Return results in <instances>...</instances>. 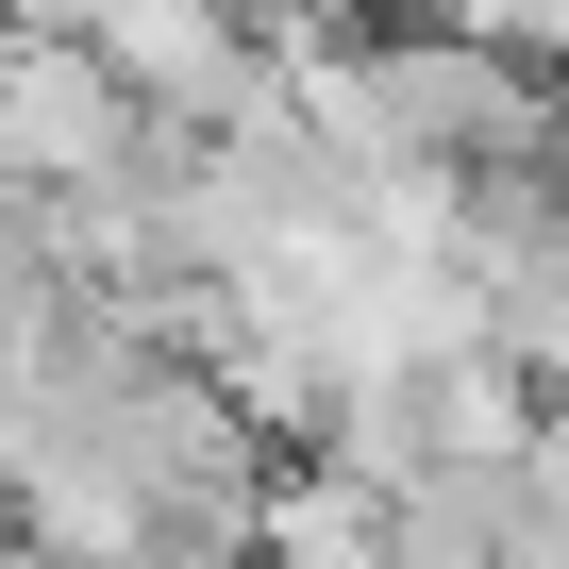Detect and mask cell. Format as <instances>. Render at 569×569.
<instances>
[{"mask_svg":"<svg viewBox=\"0 0 569 569\" xmlns=\"http://www.w3.org/2000/svg\"><path fill=\"white\" fill-rule=\"evenodd\" d=\"M84 51L118 68V101L151 134H251V118H284V68L251 34V0H84Z\"/></svg>","mask_w":569,"mask_h":569,"instance_id":"6da1fadb","label":"cell"},{"mask_svg":"<svg viewBox=\"0 0 569 569\" xmlns=\"http://www.w3.org/2000/svg\"><path fill=\"white\" fill-rule=\"evenodd\" d=\"M118 168H151V118L118 101V68L84 34L0 18V201H68V184H118Z\"/></svg>","mask_w":569,"mask_h":569,"instance_id":"7a4b0ae2","label":"cell"},{"mask_svg":"<svg viewBox=\"0 0 569 569\" xmlns=\"http://www.w3.org/2000/svg\"><path fill=\"white\" fill-rule=\"evenodd\" d=\"M452 268L486 302V352L569 402V168H502L452 201Z\"/></svg>","mask_w":569,"mask_h":569,"instance_id":"3957f363","label":"cell"},{"mask_svg":"<svg viewBox=\"0 0 569 569\" xmlns=\"http://www.w3.org/2000/svg\"><path fill=\"white\" fill-rule=\"evenodd\" d=\"M251 569H386V486H352V469H284Z\"/></svg>","mask_w":569,"mask_h":569,"instance_id":"277c9868","label":"cell"},{"mask_svg":"<svg viewBox=\"0 0 569 569\" xmlns=\"http://www.w3.org/2000/svg\"><path fill=\"white\" fill-rule=\"evenodd\" d=\"M402 34H469V51H519V68H569V0H386Z\"/></svg>","mask_w":569,"mask_h":569,"instance_id":"5b68a950","label":"cell"},{"mask_svg":"<svg viewBox=\"0 0 569 569\" xmlns=\"http://www.w3.org/2000/svg\"><path fill=\"white\" fill-rule=\"evenodd\" d=\"M0 569H68V552H51L34 519H18V486H0Z\"/></svg>","mask_w":569,"mask_h":569,"instance_id":"8992f818","label":"cell"}]
</instances>
